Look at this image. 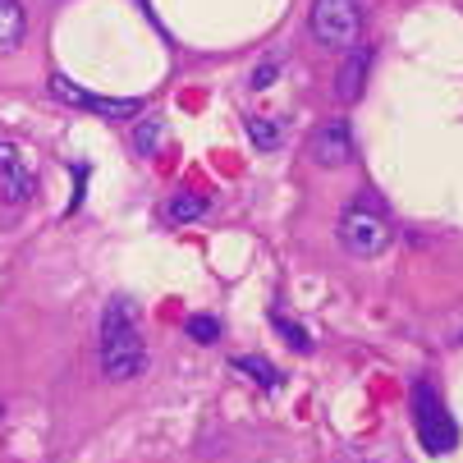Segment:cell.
Here are the masks:
<instances>
[{
    "mask_svg": "<svg viewBox=\"0 0 463 463\" xmlns=\"http://www.w3.org/2000/svg\"><path fill=\"white\" fill-rule=\"evenodd\" d=\"M147 372V345L138 330L134 303L110 298L101 312V376L106 381H134Z\"/></svg>",
    "mask_w": 463,
    "mask_h": 463,
    "instance_id": "cell-1",
    "label": "cell"
},
{
    "mask_svg": "<svg viewBox=\"0 0 463 463\" xmlns=\"http://www.w3.org/2000/svg\"><path fill=\"white\" fill-rule=\"evenodd\" d=\"M307 24L326 51H354V42L363 33V5L358 0H312Z\"/></svg>",
    "mask_w": 463,
    "mask_h": 463,
    "instance_id": "cell-2",
    "label": "cell"
},
{
    "mask_svg": "<svg viewBox=\"0 0 463 463\" xmlns=\"http://www.w3.org/2000/svg\"><path fill=\"white\" fill-rule=\"evenodd\" d=\"M413 427H418V440H422V449L427 454H449L454 445H458V427H454V418H449V409L440 404V394L422 381L418 390H413Z\"/></svg>",
    "mask_w": 463,
    "mask_h": 463,
    "instance_id": "cell-3",
    "label": "cell"
},
{
    "mask_svg": "<svg viewBox=\"0 0 463 463\" xmlns=\"http://www.w3.org/2000/svg\"><path fill=\"white\" fill-rule=\"evenodd\" d=\"M340 243H345L354 257H376V252H385V243H390V225H385L381 212H372L367 203H358V207H349V212L340 216Z\"/></svg>",
    "mask_w": 463,
    "mask_h": 463,
    "instance_id": "cell-4",
    "label": "cell"
},
{
    "mask_svg": "<svg viewBox=\"0 0 463 463\" xmlns=\"http://www.w3.org/2000/svg\"><path fill=\"white\" fill-rule=\"evenodd\" d=\"M37 179H33V165L24 161V152L14 143L0 138V203H10V207H24L28 197H33Z\"/></svg>",
    "mask_w": 463,
    "mask_h": 463,
    "instance_id": "cell-5",
    "label": "cell"
},
{
    "mask_svg": "<svg viewBox=\"0 0 463 463\" xmlns=\"http://www.w3.org/2000/svg\"><path fill=\"white\" fill-rule=\"evenodd\" d=\"M51 97H55V101H64V106H83V110L110 115V119H128V115H138V110H143L138 101H119V97H97V92H88V88L70 83L64 74H55V79H51Z\"/></svg>",
    "mask_w": 463,
    "mask_h": 463,
    "instance_id": "cell-6",
    "label": "cell"
},
{
    "mask_svg": "<svg viewBox=\"0 0 463 463\" xmlns=\"http://www.w3.org/2000/svg\"><path fill=\"white\" fill-rule=\"evenodd\" d=\"M307 156L317 165H349L354 161V134H349V124L345 119H326L317 124V134L307 143Z\"/></svg>",
    "mask_w": 463,
    "mask_h": 463,
    "instance_id": "cell-7",
    "label": "cell"
},
{
    "mask_svg": "<svg viewBox=\"0 0 463 463\" xmlns=\"http://www.w3.org/2000/svg\"><path fill=\"white\" fill-rule=\"evenodd\" d=\"M367 70H372V51H367V46H354V51H349V60L340 64V79H335V88H340V97H345V101H358V97H363Z\"/></svg>",
    "mask_w": 463,
    "mask_h": 463,
    "instance_id": "cell-8",
    "label": "cell"
},
{
    "mask_svg": "<svg viewBox=\"0 0 463 463\" xmlns=\"http://www.w3.org/2000/svg\"><path fill=\"white\" fill-rule=\"evenodd\" d=\"M24 33H28L24 5H19V0H0V55L19 51L24 46Z\"/></svg>",
    "mask_w": 463,
    "mask_h": 463,
    "instance_id": "cell-9",
    "label": "cell"
},
{
    "mask_svg": "<svg viewBox=\"0 0 463 463\" xmlns=\"http://www.w3.org/2000/svg\"><path fill=\"white\" fill-rule=\"evenodd\" d=\"M207 216V197L203 193H175L170 197V221H203Z\"/></svg>",
    "mask_w": 463,
    "mask_h": 463,
    "instance_id": "cell-10",
    "label": "cell"
},
{
    "mask_svg": "<svg viewBox=\"0 0 463 463\" xmlns=\"http://www.w3.org/2000/svg\"><path fill=\"white\" fill-rule=\"evenodd\" d=\"M248 138L261 147V152H276L280 147V128L271 119H248Z\"/></svg>",
    "mask_w": 463,
    "mask_h": 463,
    "instance_id": "cell-11",
    "label": "cell"
},
{
    "mask_svg": "<svg viewBox=\"0 0 463 463\" xmlns=\"http://www.w3.org/2000/svg\"><path fill=\"white\" fill-rule=\"evenodd\" d=\"M234 367H239V372H248V376H257L261 385H276V381H280V376H276V367H271L267 358H234Z\"/></svg>",
    "mask_w": 463,
    "mask_h": 463,
    "instance_id": "cell-12",
    "label": "cell"
},
{
    "mask_svg": "<svg viewBox=\"0 0 463 463\" xmlns=\"http://www.w3.org/2000/svg\"><path fill=\"white\" fill-rule=\"evenodd\" d=\"M184 330H188L193 340H203V345H216V340H221V326H216L212 317H188Z\"/></svg>",
    "mask_w": 463,
    "mask_h": 463,
    "instance_id": "cell-13",
    "label": "cell"
},
{
    "mask_svg": "<svg viewBox=\"0 0 463 463\" xmlns=\"http://www.w3.org/2000/svg\"><path fill=\"white\" fill-rule=\"evenodd\" d=\"M276 330H280V335L294 345V349H312V340H307V330L303 326H294V321H285V317H276Z\"/></svg>",
    "mask_w": 463,
    "mask_h": 463,
    "instance_id": "cell-14",
    "label": "cell"
},
{
    "mask_svg": "<svg viewBox=\"0 0 463 463\" xmlns=\"http://www.w3.org/2000/svg\"><path fill=\"white\" fill-rule=\"evenodd\" d=\"M156 143H161V119L138 124V152H156Z\"/></svg>",
    "mask_w": 463,
    "mask_h": 463,
    "instance_id": "cell-15",
    "label": "cell"
},
{
    "mask_svg": "<svg viewBox=\"0 0 463 463\" xmlns=\"http://www.w3.org/2000/svg\"><path fill=\"white\" fill-rule=\"evenodd\" d=\"M271 79H276V64H261V70L252 74V88H267Z\"/></svg>",
    "mask_w": 463,
    "mask_h": 463,
    "instance_id": "cell-16",
    "label": "cell"
},
{
    "mask_svg": "<svg viewBox=\"0 0 463 463\" xmlns=\"http://www.w3.org/2000/svg\"><path fill=\"white\" fill-rule=\"evenodd\" d=\"M0 418H5V400H0Z\"/></svg>",
    "mask_w": 463,
    "mask_h": 463,
    "instance_id": "cell-17",
    "label": "cell"
}]
</instances>
